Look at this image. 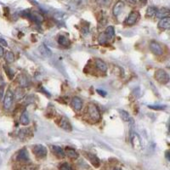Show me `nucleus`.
<instances>
[{"instance_id": "nucleus-8", "label": "nucleus", "mask_w": 170, "mask_h": 170, "mask_svg": "<svg viewBox=\"0 0 170 170\" xmlns=\"http://www.w3.org/2000/svg\"><path fill=\"white\" fill-rule=\"evenodd\" d=\"M85 157H86V158L88 159V161L90 162V163L94 167H99L100 165V159L97 157L96 156L94 155V154H92V153H85Z\"/></svg>"}, {"instance_id": "nucleus-38", "label": "nucleus", "mask_w": 170, "mask_h": 170, "mask_svg": "<svg viewBox=\"0 0 170 170\" xmlns=\"http://www.w3.org/2000/svg\"><path fill=\"white\" fill-rule=\"evenodd\" d=\"M114 170H121V169H120V168H118V167H115Z\"/></svg>"}, {"instance_id": "nucleus-9", "label": "nucleus", "mask_w": 170, "mask_h": 170, "mask_svg": "<svg viewBox=\"0 0 170 170\" xmlns=\"http://www.w3.org/2000/svg\"><path fill=\"white\" fill-rule=\"evenodd\" d=\"M72 106L73 107L74 110L80 111L82 107V101L79 97H73L72 100Z\"/></svg>"}, {"instance_id": "nucleus-33", "label": "nucleus", "mask_w": 170, "mask_h": 170, "mask_svg": "<svg viewBox=\"0 0 170 170\" xmlns=\"http://www.w3.org/2000/svg\"><path fill=\"white\" fill-rule=\"evenodd\" d=\"M157 106V107H153V106H149V107H150V108L156 109V110H157V109H163V108H165L164 106H161V107H158V106Z\"/></svg>"}, {"instance_id": "nucleus-35", "label": "nucleus", "mask_w": 170, "mask_h": 170, "mask_svg": "<svg viewBox=\"0 0 170 170\" xmlns=\"http://www.w3.org/2000/svg\"><path fill=\"white\" fill-rule=\"evenodd\" d=\"M129 2L131 3H135L137 2V0H129Z\"/></svg>"}, {"instance_id": "nucleus-3", "label": "nucleus", "mask_w": 170, "mask_h": 170, "mask_svg": "<svg viewBox=\"0 0 170 170\" xmlns=\"http://www.w3.org/2000/svg\"><path fill=\"white\" fill-rule=\"evenodd\" d=\"M155 77L157 80L160 83H162V84H166L169 81V76L168 74L165 72L164 70L162 69H159L156 72Z\"/></svg>"}, {"instance_id": "nucleus-29", "label": "nucleus", "mask_w": 170, "mask_h": 170, "mask_svg": "<svg viewBox=\"0 0 170 170\" xmlns=\"http://www.w3.org/2000/svg\"><path fill=\"white\" fill-rule=\"evenodd\" d=\"M3 87H4V82H3L2 77L0 76V100H2V98H3Z\"/></svg>"}, {"instance_id": "nucleus-10", "label": "nucleus", "mask_w": 170, "mask_h": 170, "mask_svg": "<svg viewBox=\"0 0 170 170\" xmlns=\"http://www.w3.org/2000/svg\"><path fill=\"white\" fill-rule=\"evenodd\" d=\"M17 160L18 161H21V162H27L29 160V156H28V152H27V149H21L17 155Z\"/></svg>"}, {"instance_id": "nucleus-7", "label": "nucleus", "mask_w": 170, "mask_h": 170, "mask_svg": "<svg viewBox=\"0 0 170 170\" xmlns=\"http://www.w3.org/2000/svg\"><path fill=\"white\" fill-rule=\"evenodd\" d=\"M150 50H151L153 54H155L157 56L162 55V49L161 45L155 41H151L150 43Z\"/></svg>"}, {"instance_id": "nucleus-11", "label": "nucleus", "mask_w": 170, "mask_h": 170, "mask_svg": "<svg viewBox=\"0 0 170 170\" xmlns=\"http://www.w3.org/2000/svg\"><path fill=\"white\" fill-rule=\"evenodd\" d=\"M51 150H52L54 154L60 158H63V157H65V156H66L64 150L62 149L61 147L58 146H51Z\"/></svg>"}, {"instance_id": "nucleus-21", "label": "nucleus", "mask_w": 170, "mask_h": 170, "mask_svg": "<svg viewBox=\"0 0 170 170\" xmlns=\"http://www.w3.org/2000/svg\"><path fill=\"white\" fill-rule=\"evenodd\" d=\"M58 43L59 44H61L62 46H68L69 44H70V41L66 37H64V36H60L58 38Z\"/></svg>"}, {"instance_id": "nucleus-36", "label": "nucleus", "mask_w": 170, "mask_h": 170, "mask_svg": "<svg viewBox=\"0 0 170 170\" xmlns=\"http://www.w3.org/2000/svg\"><path fill=\"white\" fill-rule=\"evenodd\" d=\"M146 1H147V0H141V2L142 3H143V4H146Z\"/></svg>"}, {"instance_id": "nucleus-14", "label": "nucleus", "mask_w": 170, "mask_h": 170, "mask_svg": "<svg viewBox=\"0 0 170 170\" xmlns=\"http://www.w3.org/2000/svg\"><path fill=\"white\" fill-rule=\"evenodd\" d=\"M155 15L157 16V18H159V19L167 17L169 15V9L167 8H162V9L157 10Z\"/></svg>"}, {"instance_id": "nucleus-31", "label": "nucleus", "mask_w": 170, "mask_h": 170, "mask_svg": "<svg viewBox=\"0 0 170 170\" xmlns=\"http://www.w3.org/2000/svg\"><path fill=\"white\" fill-rule=\"evenodd\" d=\"M0 44L1 45H3V46H8V43L3 39V38H0Z\"/></svg>"}, {"instance_id": "nucleus-20", "label": "nucleus", "mask_w": 170, "mask_h": 170, "mask_svg": "<svg viewBox=\"0 0 170 170\" xmlns=\"http://www.w3.org/2000/svg\"><path fill=\"white\" fill-rule=\"evenodd\" d=\"M20 122L22 125H28L30 123L29 120V116H28V112L27 111H24L23 113L21 114V118H20Z\"/></svg>"}, {"instance_id": "nucleus-18", "label": "nucleus", "mask_w": 170, "mask_h": 170, "mask_svg": "<svg viewBox=\"0 0 170 170\" xmlns=\"http://www.w3.org/2000/svg\"><path fill=\"white\" fill-rule=\"evenodd\" d=\"M65 153H66L70 158L77 159L78 157V153L74 149L71 148V147H66V151H65Z\"/></svg>"}, {"instance_id": "nucleus-28", "label": "nucleus", "mask_w": 170, "mask_h": 170, "mask_svg": "<svg viewBox=\"0 0 170 170\" xmlns=\"http://www.w3.org/2000/svg\"><path fill=\"white\" fill-rule=\"evenodd\" d=\"M112 2V0H96V3L100 6H108Z\"/></svg>"}, {"instance_id": "nucleus-6", "label": "nucleus", "mask_w": 170, "mask_h": 170, "mask_svg": "<svg viewBox=\"0 0 170 170\" xmlns=\"http://www.w3.org/2000/svg\"><path fill=\"white\" fill-rule=\"evenodd\" d=\"M130 141H131V144H132L133 147L137 151H140L141 149V141L139 135L135 133H131L130 135Z\"/></svg>"}, {"instance_id": "nucleus-19", "label": "nucleus", "mask_w": 170, "mask_h": 170, "mask_svg": "<svg viewBox=\"0 0 170 170\" xmlns=\"http://www.w3.org/2000/svg\"><path fill=\"white\" fill-rule=\"evenodd\" d=\"M60 126L61 129H63L66 131H72V125H71V123L68 122L67 119H66V118H62L61 120V123H60Z\"/></svg>"}, {"instance_id": "nucleus-13", "label": "nucleus", "mask_w": 170, "mask_h": 170, "mask_svg": "<svg viewBox=\"0 0 170 170\" xmlns=\"http://www.w3.org/2000/svg\"><path fill=\"white\" fill-rule=\"evenodd\" d=\"M158 27L161 29H169L170 27V18L167 17L162 18L161 21H159Z\"/></svg>"}, {"instance_id": "nucleus-32", "label": "nucleus", "mask_w": 170, "mask_h": 170, "mask_svg": "<svg viewBox=\"0 0 170 170\" xmlns=\"http://www.w3.org/2000/svg\"><path fill=\"white\" fill-rule=\"evenodd\" d=\"M3 54H4V50H3L2 46H0V58H1V57H3Z\"/></svg>"}, {"instance_id": "nucleus-23", "label": "nucleus", "mask_w": 170, "mask_h": 170, "mask_svg": "<svg viewBox=\"0 0 170 170\" xmlns=\"http://www.w3.org/2000/svg\"><path fill=\"white\" fill-rule=\"evenodd\" d=\"M105 34L106 35L107 38L110 39V38H112L115 34V30L114 27H108L105 31Z\"/></svg>"}, {"instance_id": "nucleus-16", "label": "nucleus", "mask_w": 170, "mask_h": 170, "mask_svg": "<svg viewBox=\"0 0 170 170\" xmlns=\"http://www.w3.org/2000/svg\"><path fill=\"white\" fill-rule=\"evenodd\" d=\"M38 50H39V52H40L42 56H44V57H50L52 55L51 50L46 45H44V44H42L41 46L38 48Z\"/></svg>"}, {"instance_id": "nucleus-17", "label": "nucleus", "mask_w": 170, "mask_h": 170, "mask_svg": "<svg viewBox=\"0 0 170 170\" xmlns=\"http://www.w3.org/2000/svg\"><path fill=\"white\" fill-rule=\"evenodd\" d=\"M95 65H96V67L102 72H106L107 71V66L105 62L101 61L100 59H96L95 60Z\"/></svg>"}, {"instance_id": "nucleus-22", "label": "nucleus", "mask_w": 170, "mask_h": 170, "mask_svg": "<svg viewBox=\"0 0 170 170\" xmlns=\"http://www.w3.org/2000/svg\"><path fill=\"white\" fill-rule=\"evenodd\" d=\"M119 114H120L121 118L123 119L124 122H129L130 121V116L126 111L124 110H119Z\"/></svg>"}, {"instance_id": "nucleus-4", "label": "nucleus", "mask_w": 170, "mask_h": 170, "mask_svg": "<svg viewBox=\"0 0 170 170\" xmlns=\"http://www.w3.org/2000/svg\"><path fill=\"white\" fill-rule=\"evenodd\" d=\"M13 100H14V94H13L11 90L8 89L6 92L4 99H3V107L5 110H9L11 108Z\"/></svg>"}, {"instance_id": "nucleus-12", "label": "nucleus", "mask_w": 170, "mask_h": 170, "mask_svg": "<svg viewBox=\"0 0 170 170\" xmlns=\"http://www.w3.org/2000/svg\"><path fill=\"white\" fill-rule=\"evenodd\" d=\"M123 7H124V3H123V1L117 2L114 7H113V15L115 16H118L121 14V12L123 11Z\"/></svg>"}, {"instance_id": "nucleus-25", "label": "nucleus", "mask_w": 170, "mask_h": 170, "mask_svg": "<svg viewBox=\"0 0 170 170\" xmlns=\"http://www.w3.org/2000/svg\"><path fill=\"white\" fill-rule=\"evenodd\" d=\"M109 39L107 38L106 35L105 34V32H103V33H100V36H99V38H98V42H99V44H106V42L108 41Z\"/></svg>"}, {"instance_id": "nucleus-24", "label": "nucleus", "mask_w": 170, "mask_h": 170, "mask_svg": "<svg viewBox=\"0 0 170 170\" xmlns=\"http://www.w3.org/2000/svg\"><path fill=\"white\" fill-rule=\"evenodd\" d=\"M5 61L8 63H12V62L15 61V56H14V54L10 52V51H7L5 54Z\"/></svg>"}, {"instance_id": "nucleus-2", "label": "nucleus", "mask_w": 170, "mask_h": 170, "mask_svg": "<svg viewBox=\"0 0 170 170\" xmlns=\"http://www.w3.org/2000/svg\"><path fill=\"white\" fill-rule=\"evenodd\" d=\"M32 151L38 158H44L47 155V149L43 145H36L32 148Z\"/></svg>"}, {"instance_id": "nucleus-27", "label": "nucleus", "mask_w": 170, "mask_h": 170, "mask_svg": "<svg viewBox=\"0 0 170 170\" xmlns=\"http://www.w3.org/2000/svg\"><path fill=\"white\" fill-rule=\"evenodd\" d=\"M60 170H72V167L71 166L68 162H64V163H61L59 167Z\"/></svg>"}, {"instance_id": "nucleus-26", "label": "nucleus", "mask_w": 170, "mask_h": 170, "mask_svg": "<svg viewBox=\"0 0 170 170\" xmlns=\"http://www.w3.org/2000/svg\"><path fill=\"white\" fill-rule=\"evenodd\" d=\"M157 8L155 7H149L146 10V16L148 17H153L155 16L156 13H157Z\"/></svg>"}, {"instance_id": "nucleus-37", "label": "nucleus", "mask_w": 170, "mask_h": 170, "mask_svg": "<svg viewBox=\"0 0 170 170\" xmlns=\"http://www.w3.org/2000/svg\"><path fill=\"white\" fill-rule=\"evenodd\" d=\"M166 157H167V160H169V157H168V151H167V152H166Z\"/></svg>"}, {"instance_id": "nucleus-1", "label": "nucleus", "mask_w": 170, "mask_h": 170, "mask_svg": "<svg viewBox=\"0 0 170 170\" xmlns=\"http://www.w3.org/2000/svg\"><path fill=\"white\" fill-rule=\"evenodd\" d=\"M88 113L91 119L94 122H98L100 119V112L96 105L90 103L88 105Z\"/></svg>"}, {"instance_id": "nucleus-5", "label": "nucleus", "mask_w": 170, "mask_h": 170, "mask_svg": "<svg viewBox=\"0 0 170 170\" xmlns=\"http://www.w3.org/2000/svg\"><path fill=\"white\" fill-rule=\"evenodd\" d=\"M140 13L138 11H132L129 15V16L127 17L126 21H125V23L128 26H133L135 25L138 20L140 19Z\"/></svg>"}, {"instance_id": "nucleus-34", "label": "nucleus", "mask_w": 170, "mask_h": 170, "mask_svg": "<svg viewBox=\"0 0 170 170\" xmlns=\"http://www.w3.org/2000/svg\"><path fill=\"white\" fill-rule=\"evenodd\" d=\"M97 91H98V92H99V94H101V95H102V94H103V95H105V94H105V92H104V91H100V90H97Z\"/></svg>"}, {"instance_id": "nucleus-15", "label": "nucleus", "mask_w": 170, "mask_h": 170, "mask_svg": "<svg viewBox=\"0 0 170 170\" xmlns=\"http://www.w3.org/2000/svg\"><path fill=\"white\" fill-rule=\"evenodd\" d=\"M18 82H19V84L22 88H26V87H28L30 84V80L28 79L26 75H21L18 78Z\"/></svg>"}, {"instance_id": "nucleus-30", "label": "nucleus", "mask_w": 170, "mask_h": 170, "mask_svg": "<svg viewBox=\"0 0 170 170\" xmlns=\"http://www.w3.org/2000/svg\"><path fill=\"white\" fill-rule=\"evenodd\" d=\"M3 68H4V70H5L6 74L9 76V77L10 78V79H12V77H13V76H14V72H12L9 67H6V66H4Z\"/></svg>"}]
</instances>
